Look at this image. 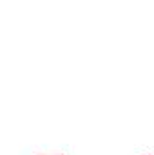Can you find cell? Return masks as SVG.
<instances>
[{"label": "cell", "instance_id": "cell-1", "mask_svg": "<svg viewBox=\"0 0 154 155\" xmlns=\"http://www.w3.org/2000/svg\"><path fill=\"white\" fill-rule=\"evenodd\" d=\"M56 155H60V153H56Z\"/></svg>", "mask_w": 154, "mask_h": 155}]
</instances>
